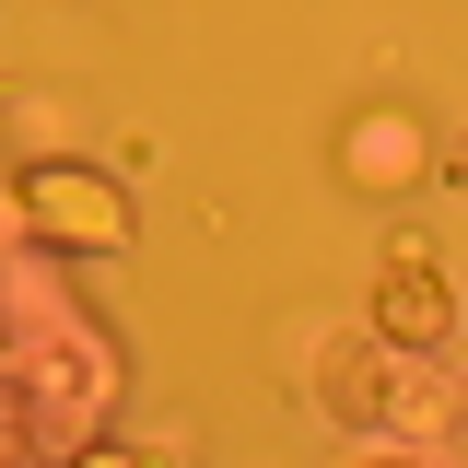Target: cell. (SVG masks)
<instances>
[{"label": "cell", "instance_id": "1", "mask_svg": "<svg viewBox=\"0 0 468 468\" xmlns=\"http://www.w3.org/2000/svg\"><path fill=\"white\" fill-rule=\"evenodd\" d=\"M24 199H36V223H48V234H70V246H117V234H129L117 187H106V176H82V165H48Z\"/></svg>", "mask_w": 468, "mask_h": 468}, {"label": "cell", "instance_id": "2", "mask_svg": "<svg viewBox=\"0 0 468 468\" xmlns=\"http://www.w3.org/2000/svg\"><path fill=\"white\" fill-rule=\"evenodd\" d=\"M387 328H399V340H433V328H445V292H433V270H421V258H399V292H387Z\"/></svg>", "mask_w": 468, "mask_h": 468}, {"label": "cell", "instance_id": "3", "mask_svg": "<svg viewBox=\"0 0 468 468\" xmlns=\"http://www.w3.org/2000/svg\"><path fill=\"white\" fill-rule=\"evenodd\" d=\"M94 468H129V457H94Z\"/></svg>", "mask_w": 468, "mask_h": 468}]
</instances>
